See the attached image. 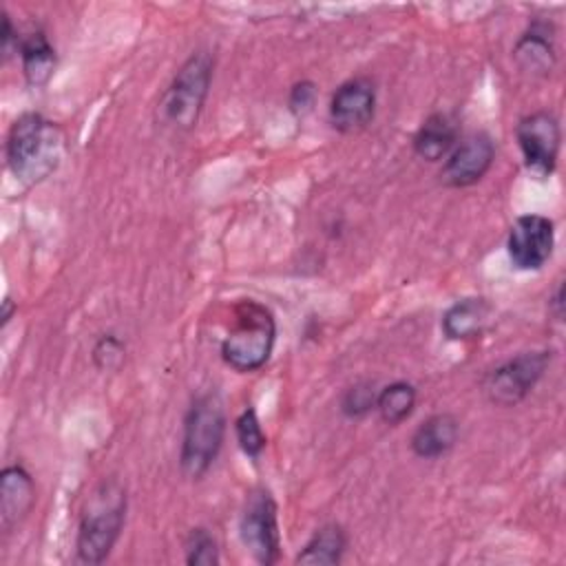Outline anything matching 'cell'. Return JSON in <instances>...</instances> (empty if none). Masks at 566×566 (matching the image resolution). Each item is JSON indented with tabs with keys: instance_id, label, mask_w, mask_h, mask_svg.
<instances>
[{
	"instance_id": "obj_1",
	"label": "cell",
	"mask_w": 566,
	"mask_h": 566,
	"mask_svg": "<svg viewBox=\"0 0 566 566\" xmlns=\"http://www.w3.org/2000/svg\"><path fill=\"white\" fill-rule=\"evenodd\" d=\"M64 133L42 113H22L7 135V166L24 186L44 181L64 157Z\"/></svg>"
},
{
	"instance_id": "obj_2",
	"label": "cell",
	"mask_w": 566,
	"mask_h": 566,
	"mask_svg": "<svg viewBox=\"0 0 566 566\" xmlns=\"http://www.w3.org/2000/svg\"><path fill=\"white\" fill-rule=\"evenodd\" d=\"M126 517V491L117 480L99 482L88 495L77 526V559L102 564L113 551Z\"/></svg>"
},
{
	"instance_id": "obj_3",
	"label": "cell",
	"mask_w": 566,
	"mask_h": 566,
	"mask_svg": "<svg viewBox=\"0 0 566 566\" xmlns=\"http://www.w3.org/2000/svg\"><path fill=\"white\" fill-rule=\"evenodd\" d=\"M226 436V407L217 391H206L192 400L184 418L179 464L186 478L199 480L217 460Z\"/></svg>"
},
{
	"instance_id": "obj_4",
	"label": "cell",
	"mask_w": 566,
	"mask_h": 566,
	"mask_svg": "<svg viewBox=\"0 0 566 566\" xmlns=\"http://www.w3.org/2000/svg\"><path fill=\"white\" fill-rule=\"evenodd\" d=\"M276 323L272 312L254 301H239L234 307V325L221 343V358L241 374L261 369L274 347Z\"/></svg>"
},
{
	"instance_id": "obj_5",
	"label": "cell",
	"mask_w": 566,
	"mask_h": 566,
	"mask_svg": "<svg viewBox=\"0 0 566 566\" xmlns=\"http://www.w3.org/2000/svg\"><path fill=\"white\" fill-rule=\"evenodd\" d=\"M212 82V57L206 51L192 53L175 73L168 88L161 95V119L179 130H188L197 124L206 104Z\"/></svg>"
},
{
	"instance_id": "obj_6",
	"label": "cell",
	"mask_w": 566,
	"mask_h": 566,
	"mask_svg": "<svg viewBox=\"0 0 566 566\" xmlns=\"http://www.w3.org/2000/svg\"><path fill=\"white\" fill-rule=\"evenodd\" d=\"M551 363V352H522L515 358L491 369L484 380L482 389L493 405L513 407L526 398V394L537 385Z\"/></svg>"
},
{
	"instance_id": "obj_7",
	"label": "cell",
	"mask_w": 566,
	"mask_h": 566,
	"mask_svg": "<svg viewBox=\"0 0 566 566\" xmlns=\"http://www.w3.org/2000/svg\"><path fill=\"white\" fill-rule=\"evenodd\" d=\"M239 535L243 546L259 564H274L281 553V533H279V513L276 502L265 489L250 491L241 520Z\"/></svg>"
},
{
	"instance_id": "obj_8",
	"label": "cell",
	"mask_w": 566,
	"mask_h": 566,
	"mask_svg": "<svg viewBox=\"0 0 566 566\" xmlns=\"http://www.w3.org/2000/svg\"><path fill=\"white\" fill-rule=\"evenodd\" d=\"M515 139L528 172L539 179L553 175L562 142L559 122L553 113L535 111L531 115H524L515 126Z\"/></svg>"
},
{
	"instance_id": "obj_9",
	"label": "cell",
	"mask_w": 566,
	"mask_h": 566,
	"mask_svg": "<svg viewBox=\"0 0 566 566\" xmlns=\"http://www.w3.org/2000/svg\"><path fill=\"white\" fill-rule=\"evenodd\" d=\"M555 223L544 214H522L506 237V252L517 270H539L553 254Z\"/></svg>"
},
{
	"instance_id": "obj_10",
	"label": "cell",
	"mask_w": 566,
	"mask_h": 566,
	"mask_svg": "<svg viewBox=\"0 0 566 566\" xmlns=\"http://www.w3.org/2000/svg\"><path fill=\"white\" fill-rule=\"evenodd\" d=\"M495 159L493 139L486 133H471L462 137L447 155L440 179L451 188H467L478 184Z\"/></svg>"
},
{
	"instance_id": "obj_11",
	"label": "cell",
	"mask_w": 566,
	"mask_h": 566,
	"mask_svg": "<svg viewBox=\"0 0 566 566\" xmlns=\"http://www.w3.org/2000/svg\"><path fill=\"white\" fill-rule=\"evenodd\" d=\"M376 113V86L369 77H352L343 82L329 99V124L338 133L363 130Z\"/></svg>"
},
{
	"instance_id": "obj_12",
	"label": "cell",
	"mask_w": 566,
	"mask_h": 566,
	"mask_svg": "<svg viewBox=\"0 0 566 566\" xmlns=\"http://www.w3.org/2000/svg\"><path fill=\"white\" fill-rule=\"evenodd\" d=\"M513 60L528 75H548L557 60L553 24L546 20L531 22L513 46Z\"/></svg>"
},
{
	"instance_id": "obj_13",
	"label": "cell",
	"mask_w": 566,
	"mask_h": 566,
	"mask_svg": "<svg viewBox=\"0 0 566 566\" xmlns=\"http://www.w3.org/2000/svg\"><path fill=\"white\" fill-rule=\"evenodd\" d=\"M33 504H35V484H33L31 473L20 464L4 467L2 473H0V520H2V526L11 528L18 522H22Z\"/></svg>"
},
{
	"instance_id": "obj_14",
	"label": "cell",
	"mask_w": 566,
	"mask_h": 566,
	"mask_svg": "<svg viewBox=\"0 0 566 566\" xmlns=\"http://www.w3.org/2000/svg\"><path fill=\"white\" fill-rule=\"evenodd\" d=\"M413 153L424 161H440L458 144V126L447 113H431L413 135Z\"/></svg>"
},
{
	"instance_id": "obj_15",
	"label": "cell",
	"mask_w": 566,
	"mask_h": 566,
	"mask_svg": "<svg viewBox=\"0 0 566 566\" xmlns=\"http://www.w3.org/2000/svg\"><path fill=\"white\" fill-rule=\"evenodd\" d=\"M491 316V303L484 296L455 301L442 316V332L451 340H469L482 334Z\"/></svg>"
},
{
	"instance_id": "obj_16",
	"label": "cell",
	"mask_w": 566,
	"mask_h": 566,
	"mask_svg": "<svg viewBox=\"0 0 566 566\" xmlns=\"http://www.w3.org/2000/svg\"><path fill=\"white\" fill-rule=\"evenodd\" d=\"M458 440V420L451 413H433L420 422L411 436V451L418 458L433 460L444 455Z\"/></svg>"
},
{
	"instance_id": "obj_17",
	"label": "cell",
	"mask_w": 566,
	"mask_h": 566,
	"mask_svg": "<svg viewBox=\"0 0 566 566\" xmlns=\"http://www.w3.org/2000/svg\"><path fill=\"white\" fill-rule=\"evenodd\" d=\"M20 60H22V73L24 80L31 86H44L57 66L55 49L51 46L44 31H33L20 40Z\"/></svg>"
},
{
	"instance_id": "obj_18",
	"label": "cell",
	"mask_w": 566,
	"mask_h": 566,
	"mask_svg": "<svg viewBox=\"0 0 566 566\" xmlns=\"http://www.w3.org/2000/svg\"><path fill=\"white\" fill-rule=\"evenodd\" d=\"M347 548V535L340 524H323L307 539L303 551L296 555V564L305 566H334L343 559Z\"/></svg>"
},
{
	"instance_id": "obj_19",
	"label": "cell",
	"mask_w": 566,
	"mask_h": 566,
	"mask_svg": "<svg viewBox=\"0 0 566 566\" xmlns=\"http://www.w3.org/2000/svg\"><path fill=\"white\" fill-rule=\"evenodd\" d=\"M416 407V387L407 380H396L382 387L376 396V411L385 424H400Z\"/></svg>"
},
{
	"instance_id": "obj_20",
	"label": "cell",
	"mask_w": 566,
	"mask_h": 566,
	"mask_svg": "<svg viewBox=\"0 0 566 566\" xmlns=\"http://www.w3.org/2000/svg\"><path fill=\"white\" fill-rule=\"evenodd\" d=\"M234 433H237V442H239L241 451L248 458H259L261 451L268 444V438H265V433L261 429L259 416H256V411L252 407L243 409L241 416L234 420Z\"/></svg>"
},
{
	"instance_id": "obj_21",
	"label": "cell",
	"mask_w": 566,
	"mask_h": 566,
	"mask_svg": "<svg viewBox=\"0 0 566 566\" xmlns=\"http://www.w3.org/2000/svg\"><path fill=\"white\" fill-rule=\"evenodd\" d=\"M184 551H186V562L190 566H217L219 564L217 539L203 526H197L188 533V537L184 542Z\"/></svg>"
},
{
	"instance_id": "obj_22",
	"label": "cell",
	"mask_w": 566,
	"mask_h": 566,
	"mask_svg": "<svg viewBox=\"0 0 566 566\" xmlns=\"http://www.w3.org/2000/svg\"><path fill=\"white\" fill-rule=\"evenodd\" d=\"M376 396H378V389L374 387V382L369 380L354 382L352 387L345 389L340 398V411L347 418H363L371 409H376Z\"/></svg>"
},
{
	"instance_id": "obj_23",
	"label": "cell",
	"mask_w": 566,
	"mask_h": 566,
	"mask_svg": "<svg viewBox=\"0 0 566 566\" xmlns=\"http://www.w3.org/2000/svg\"><path fill=\"white\" fill-rule=\"evenodd\" d=\"M126 356V345L115 334H104L93 347V363L102 371H115L122 367Z\"/></svg>"
},
{
	"instance_id": "obj_24",
	"label": "cell",
	"mask_w": 566,
	"mask_h": 566,
	"mask_svg": "<svg viewBox=\"0 0 566 566\" xmlns=\"http://www.w3.org/2000/svg\"><path fill=\"white\" fill-rule=\"evenodd\" d=\"M314 99H316V84L310 82V80H301L292 86L290 91V111L296 113V115H303L307 111H312L314 106Z\"/></svg>"
},
{
	"instance_id": "obj_25",
	"label": "cell",
	"mask_w": 566,
	"mask_h": 566,
	"mask_svg": "<svg viewBox=\"0 0 566 566\" xmlns=\"http://www.w3.org/2000/svg\"><path fill=\"white\" fill-rule=\"evenodd\" d=\"M0 42H2V55H4V57L11 55V42H15V44L20 46V40H18L15 31H13V24H11V20H9L7 13H2V33H0Z\"/></svg>"
},
{
	"instance_id": "obj_26",
	"label": "cell",
	"mask_w": 566,
	"mask_h": 566,
	"mask_svg": "<svg viewBox=\"0 0 566 566\" xmlns=\"http://www.w3.org/2000/svg\"><path fill=\"white\" fill-rule=\"evenodd\" d=\"M551 305H553L555 318H562V314H564V285H562V283H557L555 294H553V298H551Z\"/></svg>"
},
{
	"instance_id": "obj_27",
	"label": "cell",
	"mask_w": 566,
	"mask_h": 566,
	"mask_svg": "<svg viewBox=\"0 0 566 566\" xmlns=\"http://www.w3.org/2000/svg\"><path fill=\"white\" fill-rule=\"evenodd\" d=\"M11 301L9 298H4V310H2V325H7L9 323V318H11Z\"/></svg>"
}]
</instances>
